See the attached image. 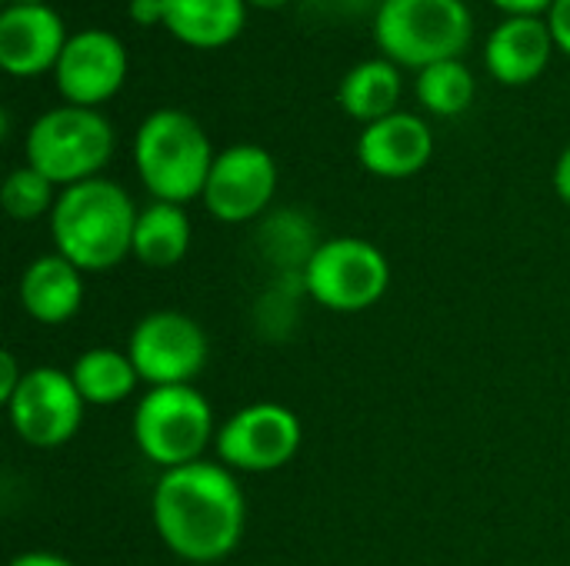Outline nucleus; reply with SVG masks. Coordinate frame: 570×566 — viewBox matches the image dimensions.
<instances>
[{
	"label": "nucleus",
	"mask_w": 570,
	"mask_h": 566,
	"mask_svg": "<svg viewBox=\"0 0 570 566\" xmlns=\"http://www.w3.org/2000/svg\"><path fill=\"white\" fill-rule=\"evenodd\" d=\"M277 190V163L257 143H234L214 157L204 207L220 224H247L267 210Z\"/></svg>",
	"instance_id": "obj_11"
},
{
	"label": "nucleus",
	"mask_w": 570,
	"mask_h": 566,
	"mask_svg": "<svg viewBox=\"0 0 570 566\" xmlns=\"http://www.w3.org/2000/svg\"><path fill=\"white\" fill-rule=\"evenodd\" d=\"M130 17L144 27L164 23V0H130Z\"/></svg>",
	"instance_id": "obj_26"
},
{
	"label": "nucleus",
	"mask_w": 570,
	"mask_h": 566,
	"mask_svg": "<svg viewBox=\"0 0 570 566\" xmlns=\"http://www.w3.org/2000/svg\"><path fill=\"white\" fill-rule=\"evenodd\" d=\"M23 374H27V370H20V364H17V357H13V350H3V354H0V400H3V407H7V404H10V397L17 394V387H20Z\"/></svg>",
	"instance_id": "obj_25"
},
{
	"label": "nucleus",
	"mask_w": 570,
	"mask_h": 566,
	"mask_svg": "<svg viewBox=\"0 0 570 566\" xmlns=\"http://www.w3.org/2000/svg\"><path fill=\"white\" fill-rule=\"evenodd\" d=\"M250 3H257V7H284L291 0H250Z\"/></svg>",
	"instance_id": "obj_30"
},
{
	"label": "nucleus",
	"mask_w": 570,
	"mask_h": 566,
	"mask_svg": "<svg viewBox=\"0 0 570 566\" xmlns=\"http://www.w3.org/2000/svg\"><path fill=\"white\" fill-rule=\"evenodd\" d=\"M244 0H164V27L197 50L230 43L244 30Z\"/></svg>",
	"instance_id": "obj_17"
},
{
	"label": "nucleus",
	"mask_w": 570,
	"mask_h": 566,
	"mask_svg": "<svg viewBox=\"0 0 570 566\" xmlns=\"http://www.w3.org/2000/svg\"><path fill=\"white\" fill-rule=\"evenodd\" d=\"M190 250V220L180 203L154 200L137 214L134 227V250L130 257L150 270L177 267Z\"/></svg>",
	"instance_id": "obj_18"
},
{
	"label": "nucleus",
	"mask_w": 570,
	"mask_h": 566,
	"mask_svg": "<svg viewBox=\"0 0 570 566\" xmlns=\"http://www.w3.org/2000/svg\"><path fill=\"white\" fill-rule=\"evenodd\" d=\"M7 566H77L70 564L67 557L60 554H50V550H27V554H17Z\"/></svg>",
	"instance_id": "obj_27"
},
{
	"label": "nucleus",
	"mask_w": 570,
	"mask_h": 566,
	"mask_svg": "<svg viewBox=\"0 0 570 566\" xmlns=\"http://www.w3.org/2000/svg\"><path fill=\"white\" fill-rule=\"evenodd\" d=\"M137 214L120 183L94 177L60 190L50 214V237L57 254L73 267L104 274L130 257Z\"/></svg>",
	"instance_id": "obj_2"
},
{
	"label": "nucleus",
	"mask_w": 570,
	"mask_h": 566,
	"mask_svg": "<svg viewBox=\"0 0 570 566\" xmlns=\"http://www.w3.org/2000/svg\"><path fill=\"white\" fill-rule=\"evenodd\" d=\"M417 100L438 117H454L471 107L474 77L461 60L431 63L417 73Z\"/></svg>",
	"instance_id": "obj_21"
},
{
	"label": "nucleus",
	"mask_w": 570,
	"mask_h": 566,
	"mask_svg": "<svg viewBox=\"0 0 570 566\" xmlns=\"http://www.w3.org/2000/svg\"><path fill=\"white\" fill-rule=\"evenodd\" d=\"M301 440L304 430L294 410L274 400H257L240 407L217 427L214 454L227 470L274 474L297 457Z\"/></svg>",
	"instance_id": "obj_9"
},
{
	"label": "nucleus",
	"mask_w": 570,
	"mask_h": 566,
	"mask_svg": "<svg viewBox=\"0 0 570 566\" xmlns=\"http://www.w3.org/2000/svg\"><path fill=\"white\" fill-rule=\"evenodd\" d=\"M301 284L314 304L334 314H361L387 294L391 264L384 250L364 237H331L321 240L301 267Z\"/></svg>",
	"instance_id": "obj_7"
},
{
	"label": "nucleus",
	"mask_w": 570,
	"mask_h": 566,
	"mask_svg": "<svg viewBox=\"0 0 570 566\" xmlns=\"http://www.w3.org/2000/svg\"><path fill=\"white\" fill-rule=\"evenodd\" d=\"M83 410L87 404L70 370L57 367H30L7 404L13 434L37 450H53L73 440L83 424Z\"/></svg>",
	"instance_id": "obj_10"
},
{
	"label": "nucleus",
	"mask_w": 570,
	"mask_h": 566,
	"mask_svg": "<svg viewBox=\"0 0 570 566\" xmlns=\"http://www.w3.org/2000/svg\"><path fill=\"white\" fill-rule=\"evenodd\" d=\"M150 520L160 544L187 564H217L244 537V490L220 460L164 470L150 494Z\"/></svg>",
	"instance_id": "obj_1"
},
{
	"label": "nucleus",
	"mask_w": 570,
	"mask_h": 566,
	"mask_svg": "<svg viewBox=\"0 0 570 566\" xmlns=\"http://www.w3.org/2000/svg\"><path fill=\"white\" fill-rule=\"evenodd\" d=\"M127 354L147 387H184L207 367L210 344L194 317L180 310H154L134 324Z\"/></svg>",
	"instance_id": "obj_8"
},
{
	"label": "nucleus",
	"mask_w": 570,
	"mask_h": 566,
	"mask_svg": "<svg viewBox=\"0 0 570 566\" xmlns=\"http://www.w3.org/2000/svg\"><path fill=\"white\" fill-rule=\"evenodd\" d=\"M70 377L83 397L87 407H114V404H124L137 384H140V374L130 360L127 350H114V347H90L83 350L73 367H70Z\"/></svg>",
	"instance_id": "obj_20"
},
{
	"label": "nucleus",
	"mask_w": 570,
	"mask_h": 566,
	"mask_svg": "<svg viewBox=\"0 0 570 566\" xmlns=\"http://www.w3.org/2000/svg\"><path fill=\"white\" fill-rule=\"evenodd\" d=\"M554 190H558V197L570 207V143L568 150L558 157V163H554Z\"/></svg>",
	"instance_id": "obj_29"
},
{
	"label": "nucleus",
	"mask_w": 570,
	"mask_h": 566,
	"mask_svg": "<svg viewBox=\"0 0 570 566\" xmlns=\"http://www.w3.org/2000/svg\"><path fill=\"white\" fill-rule=\"evenodd\" d=\"M471 30L464 0H381L374 10V40L397 67L424 70L441 60H458Z\"/></svg>",
	"instance_id": "obj_5"
},
{
	"label": "nucleus",
	"mask_w": 570,
	"mask_h": 566,
	"mask_svg": "<svg viewBox=\"0 0 570 566\" xmlns=\"http://www.w3.org/2000/svg\"><path fill=\"white\" fill-rule=\"evenodd\" d=\"M53 77L67 103L94 110L97 103L110 100L127 77L124 43L107 30H80L67 37Z\"/></svg>",
	"instance_id": "obj_12"
},
{
	"label": "nucleus",
	"mask_w": 570,
	"mask_h": 566,
	"mask_svg": "<svg viewBox=\"0 0 570 566\" xmlns=\"http://www.w3.org/2000/svg\"><path fill=\"white\" fill-rule=\"evenodd\" d=\"M63 43V23L57 10H50L47 3H10L0 13V63L13 77H37L57 67Z\"/></svg>",
	"instance_id": "obj_14"
},
{
	"label": "nucleus",
	"mask_w": 570,
	"mask_h": 566,
	"mask_svg": "<svg viewBox=\"0 0 570 566\" xmlns=\"http://www.w3.org/2000/svg\"><path fill=\"white\" fill-rule=\"evenodd\" d=\"M548 27H551V37L554 43L570 53V0H554L551 10H548Z\"/></svg>",
	"instance_id": "obj_24"
},
{
	"label": "nucleus",
	"mask_w": 570,
	"mask_h": 566,
	"mask_svg": "<svg viewBox=\"0 0 570 566\" xmlns=\"http://www.w3.org/2000/svg\"><path fill=\"white\" fill-rule=\"evenodd\" d=\"M377 0H301L307 17H317L321 23H344L364 17Z\"/></svg>",
	"instance_id": "obj_23"
},
{
	"label": "nucleus",
	"mask_w": 570,
	"mask_h": 566,
	"mask_svg": "<svg viewBox=\"0 0 570 566\" xmlns=\"http://www.w3.org/2000/svg\"><path fill=\"white\" fill-rule=\"evenodd\" d=\"M214 440V407L194 384L150 387L134 407V444L160 470L204 460Z\"/></svg>",
	"instance_id": "obj_4"
},
{
	"label": "nucleus",
	"mask_w": 570,
	"mask_h": 566,
	"mask_svg": "<svg viewBox=\"0 0 570 566\" xmlns=\"http://www.w3.org/2000/svg\"><path fill=\"white\" fill-rule=\"evenodd\" d=\"M501 10H508V13H514V17H534V13H541V10H551V3L554 0H494Z\"/></svg>",
	"instance_id": "obj_28"
},
{
	"label": "nucleus",
	"mask_w": 570,
	"mask_h": 566,
	"mask_svg": "<svg viewBox=\"0 0 570 566\" xmlns=\"http://www.w3.org/2000/svg\"><path fill=\"white\" fill-rule=\"evenodd\" d=\"M214 157L217 153L204 127L190 113L174 107L144 117L134 137V167L140 173V183L154 200L164 203L184 207L204 197Z\"/></svg>",
	"instance_id": "obj_3"
},
{
	"label": "nucleus",
	"mask_w": 570,
	"mask_h": 566,
	"mask_svg": "<svg viewBox=\"0 0 570 566\" xmlns=\"http://www.w3.org/2000/svg\"><path fill=\"white\" fill-rule=\"evenodd\" d=\"M114 153V127L90 107H53L27 130V163L57 187L94 180Z\"/></svg>",
	"instance_id": "obj_6"
},
{
	"label": "nucleus",
	"mask_w": 570,
	"mask_h": 566,
	"mask_svg": "<svg viewBox=\"0 0 570 566\" xmlns=\"http://www.w3.org/2000/svg\"><path fill=\"white\" fill-rule=\"evenodd\" d=\"M434 153V133L417 113H391L367 123L357 137V160L367 173L384 180H404L428 167Z\"/></svg>",
	"instance_id": "obj_13"
},
{
	"label": "nucleus",
	"mask_w": 570,
	"mask_h": 566,
	"mask_svg": "<svg viewBox=\"0 0 570 566\" xmlns=\"http://www.w3.org/2000/svg\"><path fill=\"white\" fill-rule=\"evenodd\" d=\"M337 100L354 120H364V123L397 113V100H401L397 63L387 57L361 60L357 67H351L344 73V80L337 87Z\"/></svg>",
	"instance_id": "obj_19"
},
{
	"label": "nucleus",
	"mask_w": 570,
	"mask_h": 566,
	"mask_svg": "<svg viewBox=\"0 0 570 566\" xmlns=\"http://www.w3.org/2000/svg\"><path fill=\"white\" fill-rule=\"evenodd\" d=\"M551 47H554V37H551L548 20L508 17L488 37L484 60H488V70L501 83L518 87V83H531L534 77H541V70L551 60Z\"/></svg>",
	"instance_id": "obj_16"
},
{
	"label": "nucleus",
	"mask_w": 570,
	"mask_h": 566,
	"mask_svg": "<svg viewBox=\"0 0 570 566\" xmlns=\"http://www.w3.org/2000/svg\"><path fill=\"white\" fill-rule=\"evenodd\" d=\"M10 3H23V7H37V3H43V0H10Z\"/></svg>",
	"instance_id": "obj_31"
},
{
	"label": "nucleus",
	"mask_w": 570,
	"mask_h": 566,
	"mask_svg": "<svg viewBox=\"0 0 570 566\" xmlns=\"http://www.w3.org/2000/svg\"><path fill=\"white\" fill-rule=\"evenodd\" d=\"M53 190H57V183H50L40 170H33L30 163H23V167H17V170L7 173L3 190H0V200H3V210L13 220H37V217L53 214V203L60 197Z\"/></svg>",
	"instance_id": "obj_22"
},
{
	"label": "nucleus",
	"mask_w": 570,
	"mask_h": 566,
	"mask_svg": "<svg viewBox=\"0 0 570 566\" xmlns=\"http://www.w3.org/2000/svg\"><path fill=\"white\" fill-rule=\"evenodd\" d=\"M17 297H20L23 314L33 317L37 324H47V327L67 324L83 304V270L73 267L57 250L43 254L23 267Z\"/></svg>",
	"instance_id": "obj_15"
}]
</instances>
